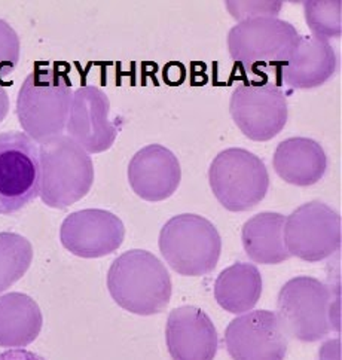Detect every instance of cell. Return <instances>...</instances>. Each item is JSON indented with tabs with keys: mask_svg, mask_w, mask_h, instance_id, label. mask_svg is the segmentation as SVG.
<instances>
[{
	"mask_svg": "<svg viewBox=\"0 0 342 360\" xmlns=\"http://www.w3.org/2000/svg\"><path fill=\"white\" fill-rule=\"evenodd\" d=\"M166 341L174 360H211L219 349L218 330L211 319L192 305L174 308L170 313Z\"/></svg>",
	"mask_w": 342,
	"mask_h": 360,
	"instance_id": "5bb4252c",
	"label": "cell"
},
{
	"mask_svg": "<svg viewBox=\"0 0 342 360\" xmlns=\"http://www.w3.org/2000/svg\"><path fill=\"white\" fill-rule=\"evenodd\" d=\"M106 283L112 300L137 316L162 313L173 293L167 266L154 253L142 249L118 256L109 268Z\"/></svg>",
	"mask_w": 342,
	"mask_h": 360,
	"instance_id": "6da1fadb",
	"label": "cell"
},
{
	"mask_svg": "<svg viewBox=\"0 0 342 360\" xmlns=\"http://www.w3.org/2000/svg\"><path fill=\"white\" fill-rule=\"evenodd\" d=\"M225 345L235 360H282L287 354L289 335L277 313L250 310L228 325Z\"/></svg>",
	"mask_w": 342,
	"mask_h": 360,
	"instance_id": "8fae6325",
	"label": "cell"
},
{
	"mask_svg": "<svg viewBox=\"0 0 342 360\" xmlns=\"http://www.w3.org/2000/svg\"><path fill=\"white\" fill-rule=\"evenodd\" d=\"M180 180V162L166 146H145L129 164L130 186L145 201L157 202L170 198L179 188Z\"/></svg>",
	"mask_w": 342,
	"mask_h": 360,
	"instance_id": "9a60e30c",
	"label": "cell"
},
{
	"mask_svg": "<svg viewBox=\"0 0 342 360\" xmlns=\"http://www.w3.org/2000/svg\"><path fill=\"white\" fill-rule=\"evenodd\" d=\"M272 165L286 184L311 186L324 177L327 157L320 143L307 137H292L277 146Z\"/></svg>",
	"mask_w": 342,
	"mask_h": 360,
	"instance_id": "e0dca14e",
	"label": "cell"
},
{
	"mask_svg": "<svg viewBox=\"0 0 342 360\" xmlns=\"http://www.w3.org/2000/svg\"><path fill=\"white\" fill-rule=\"evenodd\" d=\"M336 64V53L327 41L315 36H301L280 73L287 86L311 89L331 79Z\"/></svg>",
	"mask_w": 342,
	"mask_h": 360,
	"instance_id": "2e32d148",
	"label": "cell"
},
{
	"mask_svg": "<svg viewBox=\"0 0 342 360\" xmlns=\"http://www.w3.org/2000/svg\"><path fill=\"white\" fill-rule=\"evenodd\" d=\"M209 182L214 197L230 212H247L267 197L270 174L265 162L242 148L222 150L210 164Z\"/></svg>",
	"mask_w": 342,
	"mask_h": 360,
	"instance_id": "52a82bcc",
	"label": "cell"
},
{
	"mask_svg": "<svg viewBox=\"0 0 342 360\" xmlns=\"http://www.w3.org/2000/svg\"><path fill=\"white\" fill-rule=\"evenodd\" d=\"M341 9L339 0H310L303 4L305 20L315 37L327 41L341 36Z\"/></svg>",
	"mask_w": 342,
	"mask_h": 360,
	"instance_id": "7402d4cb",
	"label": "cell"
},
{
	"mask_svg": "<svg viewBox=\"0 0 342 360\" xmlns=\"http://www.w3.org/2000/svg\"><path fill=\"white\" fill-rule=\"evenodd\" d=\"M125 226L117 214L101 209H85L69 214L60 228L63 248L85 259L103 258L124 243Z\"/></svg>",
	"mask_w": 342,
	"mask_h": 360,
	"instance_id": "7c38bea8",
	"label": "cell"
},
{
	"mask_svg": "<svg viewBox=\"0 0 342 360\" xmlns=\"http://www.w3.org/2000/svg\"><path fill=\"white\" fill-rule=\"evenodd\" d=\"M33 261L32 243L17 233H0V293L24 277Z\"/></svg>",
	"mask_w": 342,
	"mask_h": 360,
	"instance_id": "44dd1931",
	"label": "cell"
},
{
	"mask_svg": "<svg viewBox=\"0 0 342 360\" xmlns=\"http://www.w3.org/2000/svg\"><path fill=\"white\" fill-rule=\"evenodd\" d=\"M66 133L88 153L110 149L118 136V125L110 120V100L98 86H79L72 96Z\"/></svg>",
	"mask_w": 342,
	"mask_h": 360,
	"instance_id": "4fadbf2b",
	"label": "cell"
},
{
	"mask_svg": "<svg viewBox=\"0 0 342 360\" xmlns=\"http://www.w3.org/2000/svg\"><path fill=\"white\" fill-rule=\"evenodd\" d=\"M44 317L29 295L12 292L0 297V347L22 349L39 337Z\"/></svg>",
	"mask_w": 342,
	"mask_h": 360,
	"instance_id": "ac0fdd59",
	"label": "cell"
},
{
	"mask_svg": "<svg viewBox=\"0 0 342 360\" xmlns=\"http://www.w3.org/2000/svg\"><path fill=\"white\" fill-rule=\"evenodd\" d=\"M341 216L322 201L299 205L284 221V244L290 256L322 262L341 248Z\"/></svg>",
	"mask_w": 342,
	"mask_h": 360,
	"instance_id": "9c48e42d",
	"label": "cell"
},
{
	"mask_svg": "<svg viewBox=\"0 0 342 360\" xmlns=\"http://www.w3.org/2000/svg\"><path fill=\"white\" fill-rule=\"evenodd\" d=\"M232 17L239 21L256 17H277L282 8L280 2H226Z\"/></svg>",
	"mask_w": 342,
	"mask_h": 360,
	"instance_id": "cb8c5ba5",
	"label": "cell"
},
{
	"mask_svg": "<svg viewBox=\"0 0 342 360\" xmlns=\"http://www.w3.org/2000/svg\"><path fill=\"white\" fill-rule=\"evenodd\" d=\"M9 112V96L5 86L0 82V122H2Z\"/></svg>",
	"mask_w": 342,
	"mask_h": 360,
	"instance_id": "d4e9b609",
	"label": "cell"
},
{
	"mask_svg": "<svg viewBox=\"0 0 342 360\" xmlns=\"http://www.w3.org/2000/svg\"><path fill=\"white\" fill-rule=\"evenodd\" d=\"M20 36L9 22L0 20V79L14 72L20 61Z\"/></svg>",
	"mask_w": 342,
	"mask_h": 360,
	"instance_id": "603a6c76",
	"label": "cell"
},
{
	"mask_svg": "<svg viewBox=\"0 0 342 360\" xmlns=\"http://www.w3.org/2000/svg\"><path fill=\"white\" fill-rule=\"evenodd\" d=\"M230 112L235 125L247 139L268 141L287 124V98L271 82L239 84L231 96Z\"/></svg>",
	"mask_w": 342,
	"mask_h": 360,
	"instance_id": "30bf717a",
	"label": "cell"
},
{
	"mask_svg": "<svg viewBox=\"0 0 342 360\" xmlns=\"http://www.w3.org/2000/svg\"><path fill=\"white\" fill-rule=\"evenodd\" d=\"M334 305L331 286L319 278L299 276L280 289L277 314L289 338L317 342L334 330Z\"/></svg>",
	"mask_w": 342,
	"mask_h": 360,
	"instance_id": "8992f818",
	"label": "cell"
},
{
	"mask_svg": "<svg viewBox=\"0 0 342 360\" xmlns=\"http://www.w3.org/2000/svg\"><path fill=\"white\" fill-rule=\"evenodd\" d=\"M299 37L289 21L277 17L249 18L230 30L228 51L246 72L267 73L284 66Z\"/></svg>",
	"mask_w": 342,
	"mask_h": 360,
	"instance_id": "277c9868",
	"label": "cell"
},
{
	"mask_svg": "<svg viewBox=\"0 0 342 360\" xmlns=\"http://www.w3.org/2000/svg\"><path fill=\"white\" fill-rule=\"evenodd\" d=\"M39 197L51 209H67L88 195L94 164L82 146L61 134L39 145Z\"/></svg>",
	"mask_w": 342,
	"mask_h": 360,
	"instance_id": "3957f363",
	"label": "cell"
},
{
	"mask_svg": "<svg viewBox=\"0 0 342 360\" xmlns=\"http://www.w3.org/2000/svg\"><path fill=\"white\" fill-rule=\"evenodd\" d=\"M72 84L55 68H37L24 79L17 97L22 131L37 145L65 134L72 103Z\"/></svg>",
	"mask_w": 342,
	"mask_h": 360,
	"instance_id": "7a4b0ae2",
	"label": "cell"
},
{
	"mask_svg": "<svg viewBox=\"0 0 342 360\" xmlns=\"http://www.w3.org/2000/svg\"><path fill=\"white\" fill-rule=\"evenodd\" d=\"M284 221L286 216L282 213L263 212L244 224L242 240L250 261L277 265L292 258L284 244Z\"/></svg>",
	"mask_w": 342,
	"mask_h": 360,
	"instance_id": "d6986e66",
	"label": "cell"
},
{
	"mask_svg": "<svg viewBox=\"0 0 342 360\" xmlns=\"http://www.w3.org/2000/svg\"><path fill=\"white\" fill-rule=\"evenodd\" d=\"M162 258L177 274L199 277L216 268L222 238L209 219L199 214H177L162 226L159 233Z\"/></svg>",
	"mask_w": 342,
	"mask_h": 360,
	"instance_id": "5b68a950",
	"label": "cell"
},
{
	"mask_svg": "<svg viewBox=\"0 0 342 360\" xmlns=\"http://www.w3.org/2000/svg\"><path fill=\"white\" fill-rule=\"evenodd\" d=\"M263 281L256 265L237 262L219 274L214 283V300L231 314H243L256 307Z\"/></svg>",
	"mask_w": 342,
	"mask_h": 360,
	"instance_id": "ffe728a7",
	"label": "cell"
},
{
	"mask_svg": "<svg viewBox=\"0 0 342 360\" xmlns=\"http://www.w3.org/2000/svg\"><path fill=\"white\" fill-rule=\"evenodd\" d=\"M39 145L24 131L0 133V214H14L39 197Z\"/></svg>",
	"mask_w": 342,
	"mask_h": 360,
	"instance_id": "ba28073f",
	"label": "cell"
}]
</instances>
